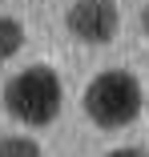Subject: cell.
Returning <instances> with one entry per match:
<instances>
[{
    "mask_svg": "<svg viewBox=\"0 0 149 157\" xmlns=\"http://www.w3.org/2000/svg\"><path fill=\"white\" fill-rule=\"evenodd\" d=\"M61 105H65V85L48 65H32L4 85V109L20 125H32V129L52 125L61 117Z\"/></svg>",
    "mask_w": 149,
    "mask_h": 157,
    "instance_id": "1",
    "label": "cell"
},
{
    "mask_svg": "<svg viewBox=\"0 0 149 157\" xmlns=\"http://www.w3.org/2000/svg\"><path fill=\"white\" fill-rule=\"evenodd\" d=\"M85 113L93 117L101 129H125L141 113V85L125 69L97 73L85 89Z\"/></svg>",
    "mask_w": 149,
    "mask_h": 157,
    "instance_id": "2",
    "label": "cell"
},
{
    "mask_svg": "<svg viewBox=\"0 0 149 157\" xmlns=\"http://www.w3.org/2000/svg\"><path fill=\"white\" fill-rule=\"evenodd\" d=\"M65 24L85 44H109L117 36L121 12H117L113 0H73V8L65 12Z\"/></svg>",
    "mask_w": 149,
    "mask_h": 157,
    "instance_id": "3",
    "label": "cell"
},
{
    "mask_svg": "<svg viewBox=\"0 0 149 157\" xmlns=\"http://www.w3.org/2000/svg\"><path fill=\"white\" fill-rule=\"evenodd\" d=\"M20 44H24V28H20V20L0 16V60L16 56V52H20Z\"/></svg>",
    "mask_w": 149,
    "mask_h": 157,
    "instance_id": "4",
    "label": "cell"
},
{
    "mask_svg": "<svg viewBox=\"0 0 149 157\" xmlns=\"http://www.w3.org/2000/svg\"><path fill=\"white\" fill-rule=\"evenodd\" d=\"M0 157H40V145L32 137H0Z\"/></svg>",
    "mask_w": 149,
    "mask_h": 157,
    "instance_id": "5",
    "label": "cell"
},
{
    "mask_svg": "<svg viewBox=\"0 0 149 157\" xmlns=\"http://www.w3.org/2000/svg\"><path fill=\"white\" fill-rule=\"evenodd\" d=\"M109 157H149L145 149H133V145H125V149H113Z\"/></svg>",
    "mask_w": 149,
    "mask_h": 157,
    "instance_id": "6",
    "label": "cell"
},
{
    "mask_svg": "<svg viewBox=\"0 0 149 157\" xmlns=\"http://www.w3.org/2000/svg\"><path fill=\"white\" fill-rule=\"evenodd\" d=\"M141 28H145V36H149V4L141 8Z\"/></svg>",
    "mask_w": 149,
    "mask_h": 157,
    "instance_id": "7",
    "label": "cell"
}]
</instances>
